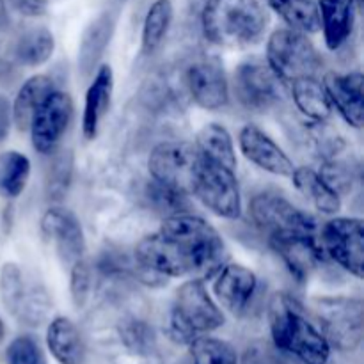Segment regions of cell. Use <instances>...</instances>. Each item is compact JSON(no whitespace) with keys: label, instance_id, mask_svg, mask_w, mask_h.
<instances>
[{"label":"cell","instance_id":"obj_21","mask_svg":"<svg viewBox=\"0 0 364 364\" xmlns=\"http://www.w3.org/2000/svg\"><path fill=\"white\" fill-rule=\"evenodd\" d=\"M114 92V71L109 64H102L95 73L85 92L84 114H82V134L87 141L96 139L103 117L110 109Z\"/></svg>","mask_w":364,"mask_h":364},{"label":"cell","instance_id":"obj_9","mask_svg":"<svg viewBox=\"0 0 364 364\" xmlns=\"http://www.w3.org/2000/svg\"><path fill=\"white\" fill-rule=\"evenodd\" d=\"M0 299L7 311L25 326H41L50 311V299L39 284L27 283L25 274L14 263L0 270Z\"/></svg>","mask_w":364,"mask_h":364},{"label":"cell","instance_id":"obj_19","mask_svg":"<svg viewBox=\"0 0 364 364\" xmlns=\"http://www.w3.org/2000/svg\"><path fill=\"white\" fill-rule=\"evenodd\" d=\"M322 84L331 105L336 107L340 116L350 127L361 128L364 123V77L361 71L345 75L331 71L323 77Z\"/></svg>","mask_w":364,"mask_h":364},{"label":"cell","instance_id":"obj_33","mask_svg":"<svg viewBox=\"0 0 364 364\" xmlns=\"http://www.w3.org/2000/svg\"><path fill=\"white\" fill-rule=\"evenodd\" d=\"M121 341L134 354H149L155 348V333L151 327L139 318H128L119 326Z\"/></svg>","mask_w":364,"mask_h":364},{"label":"cell","instance_id":"obj_41","mask_svg":"<svg viewBox=\"0 0 364 364\" xmlns=\"http://www.w3.org/2000/svg\"><path fill=\"white\" fill-rule=\"evenodd\" d=\"M4 336H6V326H4L2 318H0V343L4 341Z\"/></svg>","mask_w":364,"mask_h":364},{"label":"cell","instance_id":"obj_25","mask_svg":"<svg viewBox=\"0 0 364 364\" xmlns=\"http://www.w3.org/2000/svg\"><path fill=\"white\" fill-rule=\"evenodd\" d=\"M291 96L297 109L304 114L308 119L322 124L333 114V105L329 102L326 87L316 77H302L290 82Z\"/></svg>","mask_w":364,"mask_h":364},{"label":"cell","instance_id":"obj_11","mask_svg":"<svg viewBox=\"0 0 364 364\" xmlns=\"http://www.w3.org/2000/svg\"><path fill=\"white\" fill-rule=\"evenodd\" d=\"M323 255L358 279L364 276V223L358 217H336L320 233Z\"/></svg>","mask_w":364,"mask_h":364},{"label":"cell","instance_id":"obj_7","mask_svg":"<svg viewBox=\"0 0 364 364\" xmlns=\"http://www.w3.org/2000/svg\"><path fill=\"white\" fill-rule=\"evenodd\" d=\"M201 160L203 155L199 153L198 146L192 142H162L149 153V176L164 187L188 196L192 194V185H194Z\"/></svg>","mask_w":364,"mask_h":364},{"label":"cell","instance_id":"obj_26","mask_svg":"<svg viewBox=\"0 0 364 364\" xmlns=\"http://www.w3.org/2000/svg\"><path fill=\"white\" fill-rule=\"evenodd\" d=\"M199 153L210 162L237 171V153H235L233 137L226 127L219 123H210L199 130L196 137Z\"/></svg>","mask_w":364,"mask_h":364},{"label":"cell","instance_id":"obj_24","mask_svg":"<svg viewBox=\"0 0 364 364\" xmlns=\"http://www.w3.org/2000/svg\"><path fill=\"white\" fill-rule=\"evenodd\" d=\"M291 181L295 188L315 206L318 212L326 215H334L341 210V196L327 183L318 171L311 167H295L291 173Z\"/></svg>","mask_w":364,"mask_h":364},{"label":"cell","instance_id":"obj_14","mask_svg":"<svg viewBox=\"0 0 364 364\" xmlns=\"http://www.w3.org/2000/svg\"><path fill=\"white\" fill-rule=\"evenodd\" d=\"M185 87L198 107L219 110L230 102V85L226 73L215 57H198L185 70Z\"/></svg>","mask_w":364,"mask_h":364},{"label":"cell","instance_id":"obj_30","mask_svg":"<svg viewBox=\"0 0 364 364\" xmlns=\"http://www.w3.org/2000/svg\"><path fill=\"white\" fill-rule=\"evenodd\" d=\"M55 50L53 34L45 27H34L25 32L14 46V55L23 66H41Z\"/></svg>","mask_w":364,"mask_h":364},{"label":"cell","instance_id":"obj_10","mask_svg":"<svg viewBox=\"0 0 364 364\" xmlns=\"http://www.w3.org/2000/svg\"><path fill=\"white\" fill-rule=\"evenodd\" d=\"M249 215L258 230L274 235H315L316 223L311 215L299 210L287 198L270 192L256 194L249 203Z\"/></svg>","mask_w":364,"mask_h":364},{"label":"cell","instance_id":"obj_2","mask_svg":"<svg viewBox=\"0 0 364 364\" xmlns=\"http://www.w3.org/2000/svg\"><path fill=\"white\" fill-rule=\"evenodd\" d=\"M269 323L274 343L281 352L301 364L329 363V341L308 318L304 306L290 294L279 291L270 299Z\"/></svg>","mask_w":364,"mask_h":364},{"label":"cell","instance_id":"obj_32","mask_svg":"<svg viewBox=\"0 0 364 364\" xmlns=\"http://www.w3.org/2000/svg\"><path fill=\"white\" fill-rule=\"evenodd\" d=\"M192 364H238L235 348L219 338L198 336L188 343Z\"/></svg>","mask_w":364,"mask_h":364},{"label":"cell","instance_id":"obj_23","mask_svg":"<svg viewBox=\"0 0 364 364\" xmlns=\"http://www.w3.org/2000/svg\"><path fill=\"white\" fill-rule=\"evenodd\" d=\"M46 345L59 364H84L85 345L80 331L66 316H57L46 329Z\"/></svg>","mask_w":364,"mask_h":364},{"label":"cell","instance_id":"obj_29","mask_svg":"<svg viewBox=\"0 0 364 364\" xmlns=\"http://www.w3.org/2000/svg\"><path fill=\"white\" fill-rule=\"evenodd\" d=\"M174 7L171 0H155L146 13L142 23V53L151 55L162 46L171 23H173Z\"/></svg>","mask_w":364,"mask_h":364},{"label":"cell","instance_id":"obj_5","mask_svg":"<svg viewBox=\"0 0 364 364\" xmlns=\"http://www.w3.org/2000/svg\"><path fill=\"white\" fill-rule=\"evenodd\" d=\"M267 64L287 84L302 77H316L322 57L308 34L294 28H277L267 43Z\"/></svg>","mask_w":364,"mask_h":364},{"label":"cell","instance_id":"obj_16","mask_svg":"<svg viewBox=\"0 0 364 364\" xmlns=\"http://www.w3.org/2000/svg\"><path fill=\"white\" fill-rule=\"evenodd\" d=\"M41 231L43 237L52 242L57 255L66 263L73 265L77 259L84 258V230L73 212L59 206L46 210L41 219Z\"/></svg>","mask_w":364,"mask_h":364},{"label":"cell","instance_id":"obj_3","mask_svg":"<svg viewBox=\"0 0 364 364\" xmlns=\"http://www.w3.org/2000/svg\"><path fill=\"white\" fill-rule=\"evenodd\" d=\"M269 14L259 0H206L201 11L205 38L217 46H247L259 41Z\"/></svg>","mask_w":364,"mask_h":364},{"label":"cell","instance_id":"obj_13","mask_svg":"<svg viewBox=\"0 0 364 364\" xmlns=\"http://www.w3.org/2000/svg\"><path fill=\"white\" fill-rule=\"evenodd\" d=\"M73 121V100L68 92L53 89L32 116V146L41 155H50L63 141L64 134Z\"/></svg>","mask_w":364,"mask_h":364},{"label":"cell","instance_id":"obj_31","mask_svg":"<svg viewBox=\"0 0 364 364\" xmlns=\"http://www.w3.org/2000/svg\"><path fill=\"white\" fill-rule=\"evenodd\" d=\"M31 176V160L20 151H6L0 155V196L18 198L27 187Z\"/></svg>","mask_w":364,"mask_h":364},{"label":"cell","instance_id":"obj_36","mask_svg":"<svg viewBox=\"0 0 364 364\" xmlns=\"http://www.w3.org/2000/svg\"><path fill=\"white\" fill-rule=\"evenodd\" d=\"M92 287V270L84 258L77 259L71 267L70 276V291L75 306L82 308L89 299V291Z\"/></svg>","mask_w":364,"mask_h":364},{"label":"cell","instance_id":"obj_37","mask_svg":"<svg viewBox=\"0 0 364 364\" xmlns=\"http://www.w3.org/2000/svg\"><path fill=\"white\" fill-rule=\"evenodd\" d=\"M318 173L322 174L323 180H326L340 196L350 191L352 180H354V178H352V169L347 167V164L338 162V160H331V162L323 164V167Z\"/></svg>","mask_w":364,"mask_h":364},{"label":"cell","instance_id":"obj_22","mask_svg":"<svg viewBox=\"0 0 364 364\" xmlns=\"http://www.w3.org/2000/svg\"><path fill=\"white\" fill-rule=\"evenodd\" d=\"M320 31H323L327 48L336 52L350 38L355 25V0H318Z\"/></svg>","mask_w":364,"mask_h":364},{"label":"cell","instance_id":"obj_8","mask_svg":"<svg viewBox=\"0 0 364 364\" xmlns=\"http://www.w3.org/2000/svg\"><path fill=\"white\" fill-rule=\"evenodd\" d=\"M192 194L205 208L223 219L237 220L242 215V199L238 188L237 171L210 162L203 156L196 174Z\"/></svg>","mask_w":364,"mask_h":364},{"label":"cell","instance_id":"obj_15","mask_svg":"<svg viewBox=\"0 0 364 364\" xmlns=\"http://www.w3.org/2000/svg\"><path fill=\"white\" fill-rule=\"evenodd\" d=\"M269 244L299 283H306L326 256L315 235H274Z\"/></svg>","mask_w":364,"mask_h":364},{"label":"cell","instance_id":"obj_27","mask_svg":"<svg viewBox=\"0 0 364 364\" xmlns=\"http://www.w3.org/2000/svg\"><path fill=\"white\" fill-rule=\"evenodd\" d=\"M53 89H55V85L48 75H34L27 82H23L16 98H14L13 107H11V117L20 130L28 128L38 107Z\"/></svg>","mask_w":364,"mask_h":364},{"label":"cell","instance_id":"obj_20","mask_svg":"<svg viewBox=\"0 0 364 364\" xmlns=\"http://www.w3.org/2000/svg\"><path fill=\"white\" fill-rule=\"evenodd\" d=\"M119 14L121 7L117 4H110L84 31L80 38V46H78V70L82 71V75H89L95 71V66L102 59L110 39H112L116 25L119 21Z\"/></svg>","mask_w":364,"mask_h":364},{"label":"cell","instance_id":"obj_28","mask_svg":"<svg viewBox=\"0 0 364 364\" xmlns=\"http://www.w3.org/2000/svg\"><path fill=\"white\" fill-rule=\"evenodd\" d=\"M269 7L288 25L302 34L320 32V11L316 0H267Z\"/></svg>","mask_w":364,"mask_h":364},{"label":"cell","instance_id":"obj_1","mask_svg":"<svg viewBox=\"0 0 364 364\" xmlns=\"http://www.w3.org/2000/svg\"><path fill=\"white\" fill-rule=\"evenodd\" d=\"M159 233L169 242L187 276L212 277L226 262V245L212 224L192 213L164 219Z\"/></svg>","mask_w":364,"mask_h":364},{"label":"cell","instance_id":"obj_34","mask_svg":"<svg viewBox=\"0 0 364 364\" xmlns=\"http://www.w3.org/2000/svg\"><path fill=\"white\" fill-rule=\"evenodd\" d=\"M7 364H46L45 352L34 336H18L11 341L6 352Z\"/></svg>","mask_w":364,"mask_h":364},{"label":"cell","instance_id":"obj_17","mask_svg":"<svg viewBox=\"0 0 364 364\" xmlns=\"http://www.w3.org/2000/svg\"><path fill=\"white\" fill-rule=\"evenodd\" d=\"M238 146L249 162L274 176L288 178L294 173L295 166L284 149L255 124L242 128L238 135Z\"/></svg>","mask_w":364,"mask_h":364},{"label":"cell","instance_id":"obj_6","mask_svg":"<svg viewBox=\"0 0 364 364\" xmlns=\"http://www.w3.org/2000/svg\"><path fill=\"white\" fill-rule=\"evenodd\" d=\"M311 309L318 320V329L331 347H336L341 352L359 348L364 334V304L361 299H315Z\"/></svg>","mask_w":364,"mask_h":364},{"label":"cell","instance_id":"obj_12","mask_svg":"<svg viewBox=\"0 0 364 364\" xmlns=\"http://www.w3.org/2000/svg\"><path fill=\"white\" fill-rule=\"evenodd\" d=\"M235 95L245 109L265 112L283 100L284 82L263 60H247L235 71Z\"/></svg>","mask_w":364,"mask_h":364},{"label":"cell","instance_id":"obj_39","mask_svg":"<svg viewBox=\"0 0 364 364\" xmlns=\"http://www.w3.org/2000/svg\"><path fill=\"white\" fill-rule=\"evenodd\" d=\"M7 21V6H6V0H0V27L6 25Z\"/></svg>","mask_w":364,"mask_h":364},{"label":"cell","instance_id":"obj_4","mask_svg":"<svg viewBox=\"0 0 364 364\" xmlns=\"http://www.w3.org/2000/svg\"><path fill=\"white\" fill-rule=\"evenodd\" d=\"M223 309L206 290L199 277L181 284L171 313V336L178 343H191L194 338L217 331L224 326Z\"/></svg>","mask_w":364,"mask_h":364},{"label":"cell","instance_id":"obj_18","mask_svg":"<svg viewBox=\"0 0 364 364\" xmlns=\"http://www.w3.org/2000/svg\"><path fill=\"white\" fill-rule=\"evenodd\" d=\"M256 287H258V279L252 270L244 265L231 263L217 270L213 294L224 309H228L231 315L242 316L247 311L255 297Z\"/></svg>","mask_w":364,"mask_h":364},{"label":"cell","instance_id":"obj_35","mask_svg":"<svg viewBox=\"0 0 364 364\" xmlns=\"http://www.w3.org/2000/svg\"><path fill=\"white\" fill-rule=\"evenodd\" d=\"M146 196L151 201V205L155 206L159 212H171V215L174 213H181V208L187 206V196L181 194V192L173 191L169 187H164V185L156 183L151 180V183L146 188Z\"/></svg>","mask_w":364,"mask_h":364},{"label":"cell","instance_id":"obj_38","mask_svg":"<svg viewBox=\"0 0 364 364\" xmlns=\"http://www.w3.org/2000/svg\"><path fill=\"white\" fill-rule=\"evenodd\" d=\"M11 127V107L4 96H0V142L7 137Z\"/></svg>","mask_w":364,"mask_h":364},{"label":"cell","instance_id":"obj_40","mask_svg":"<svg viewBox=\"0 0 364 364\" xmlns=\"http://www.w3.org/2000/svg\"><path fill=\"white\" fill-rule=\"evenodd\" d=\"M274 364H299V363L297 361H291V359H288V358H279Z\"/></svg>","mask_w":364,"mask_h":364}]
</instances>
